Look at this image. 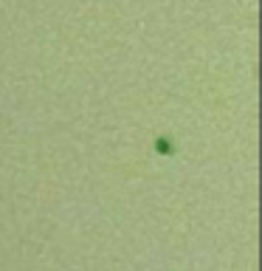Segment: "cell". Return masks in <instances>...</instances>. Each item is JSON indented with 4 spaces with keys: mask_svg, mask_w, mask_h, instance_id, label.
<instances>
[{
    "mask_svg": "<svg viewBox=\"0 0 262 271\" xmlns=\"http://www.w3.org/2000/svg\"><path fill=\"white\" fill-rule=\"evenodd\" d=\"M158 153H172V144L166 142V139H161L158 142Z\"/></svg>",
    "mask_w": 262,
    "mask_h": 271,
    "instance_id": "1",
    "label": "cell"
}]
</instances>
